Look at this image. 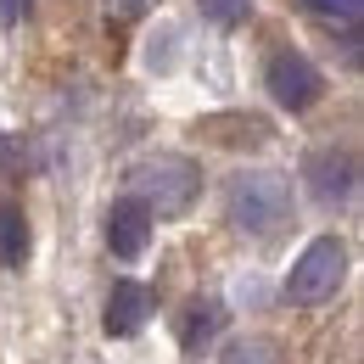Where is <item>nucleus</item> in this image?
I'll use <instances>...</instances> for the list:
<instances>
[{
	"mask_svg": "<svg viewBox=\"0 0 364 364\" xmlns=\"http://www.w3.org/2000/svg\"><path fill=\"white\" fill-rule=\"evenodd\" d=\"M118 6H124V11H129V17H135L140 6H146V0H118Z\"/></svg>",
	"mask_w": 364,
	"mask_h": 364,
	"instance_id": "4468645a",
	"label": "nucleus"
},
{
	"mask_svg": "<svg viewBox=\"0 0 364 364\" xmlns=\"http://www.w3.org/2000/svg\"><path fill=\"white\" fill-rule=\"evenodd\" d=\"M225 325V309L219 303H196L191 314H185V348H202V336H213Z\"/></svg>",
	"mask_w": 364,
	"mask_h": 364,
	"instance_id": "1a4fd4ad",
	"label": "nucleus"
},
{
	"mask_svg": "<svg viewBox=\"0 0 364 364\" xmlns=\"http://www.w3.org/2000/svg\"><path fill=\"white\" fill-rule=\"evenodd\" d=\"M291 213V185L269 174V168H247L230 180V219L247 235H269L280 219Z\"/></svg>",
	"mask_w": 364,
	"mask_h": 364,
	"instance_id": "f257e3e1",
	"label": "nucleus"
},
{
	"mask_svg": "<svg viewBox=\"0 0 364 364\" xmlns=\"http://www.w3.org/2000/svg\"><path fill=\"white\" fill-rule=\"evenodd\" d=\"M319 11H331V17H342V23H359V11H364V0H314Z\"/></svg>",
	"mask_w": 364,
	"mask_h": 364,
	"instance_id": "f8f14e48",
	"label": "nucleus"
},
{
	"mask_svg": "<svg viewBox=\"0 0 364 364\" xmlns=\"http://www.w3.org/2000/svg\"><path fill=\"white\" fill-rule=\"evenodd\" d=\"M23 258H28V219H23V208L0 202V264L17 269Z\"/></svg>",
	"mask_w": 364,
	"mask_h": 364,
	"instance_id": "6e6552de",
	"label": "nucleus"
},
{
	"mask_svg": "<svg viewBox=\"0 0 364 364\" xmlns=\"http://www.w3.org/2000/svg\"><path fill=\"white\" fill-rule=\"evenodd\" d=\"M196 6H202V17H213V23H241V17H247V0H196Z\"/></svg>",
	"mask_w": 364,
	"mask_h": 364,
	"instance_id": "9b49d317",
	"label": "nucleus"
},
{
	"mask_svg": "<svg viewBox=\"0 0 364 364\" xmlns=\"http://www.w3.org/2000/svg\"><path fill=\"white\" fill-rule=\"evenodd\" d=\"M309 185L319 202H348L353 196V157L348 151H319L309 163Z\"/></svg>",
	"mask_w": 364,
	"mask_h": 364,
	"instance_id": "0eeeda50",
	"label": "nucleus"
},
{
	"mask_svg": "<svg viewBox=\"0 0 364 364\" xmlns=\"http://www.w3.org/2000/svg\"><path fill=\"white\" fill-rule=\"evenodd\" d=\"M342 274H348V247L336 235H319V241H309V252L286 274V303H303V309L331 303L336 286H342Z\"/></svg>",
	"mask_w": 364,
	"mask_h": 364,
	"instance_id": "f03ea898",
	"label": "nucleus"
},
{
	"mask_svg": "<svg viewBox=\"0 0 364 364\" xmlns=\"http://www.w3.org/2000/svg\"><path fill=\"white\" fill-rule=\"evenodd\" d=\"M23 11H28V0H0V23H23Z\"/></svg>",
	"mask_w": 364,
	"mask_h": 364,
	"instance_id": "ddd939ff",
	"label": "nucleus"
},
{
	"mask_svg": "<svg viewBox=\"0 0 364 364\" xmlns=\"http://www.w3.org/2000/svg\"><path fill=\"white\" fill-rule=\"evenodd\" d=\"M135 191H140V202L157 208V213H185L196 202V191H202V174L185 157H157V163L135 168Z\"/></svg>",
	"mask_w": 364,
	"mask_h": 364,
	"instance_id": "7ed1b4c3",
	"label": "nucleus"
},
{
	"mask_svg": "<svg viewBox=\"0 0 364 364\" xmlns=\"http://www.w3.org/2000/svg\"><path fill=\"white\" fill-rule=\"evenodd\" d=\"M219 364H280V359H274L269 342H258V336H241V342H230V348H225V359H219Z\"/></svg>",
	"mask_w": 364,
	"mask_h": 364,
	"instance_id": "9d476101",
	"label": "nucleus"
},
{
	"mask_svg": "<svg viewBox=\"0 0 364 364\" xmlns=\"http://www.w3.org/2000/svg\"><path fill=\"white\" fill-rule=\"evenodd\" d=\"M146 241H151V208L140 196H118L112 213H107V247H112V258H140Z\"/></svg>",
	"mask_w": 364,
	"mask_h": 364,
	"instance_id": "39448f33",
	"label": "nucleus"
},
{
	"mask_svg": "<svg viewBox=\"0 0 364 364\" xmlns=\"http://www.w3.org/2000/svg\"><path fill=\"white\" fill-rule=\"evenodd\" d=\"M146 314H151V291L140 280H118L112 297H107V331L112 336H135L146 325Z\"/></svg>",
	"mask_w": 364,
	"mask_h": 364,
	"instance_id": "423d86ee",
	"label": "nucleus"
},
{
	"mask_svg": "<svg viewBox=\"0 0 364 364\" xmlns=\"http://www.w3.org/2000/svg\"><path fill=\"white\" fill-rule=\"evenodd\" d=\"M269 95L280 101V107H291V112L314 107V101H319L314 62H309L303 50H274V56H269Z\"/></svg>",
	"mask_w": 364,
	"mask_h": 364,
	"instance_id": "20e7f679",
	"label": "nucleus"
}]
</instances>
